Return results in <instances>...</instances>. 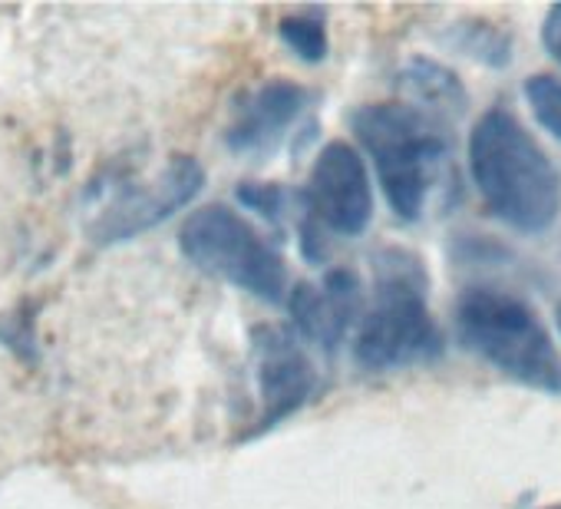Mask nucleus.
<instances>
[{"label": "nucleus", "instance_id": "7", "mask_svg": "<svg viewBox=\"0 0 561 509\" xmlns=\"http://www.w3.org/2000/svg\"><path fill=\"white\" fill-rule=\"evenodd\" d=\"M205 185V169L192 156H172L159 172L146 176H113L106 185L93 189V205L87 212V228L93 241L113 245L156 228L182 205H188Z\"/></svg>", "mask_w": 561, "mask_h": 509}, {"label": "nucleus", "instance_id": "6", "mask_svg": "<svg viewBox=\"0 0 561 509\" xmlns=\"http://www.w3.org/2000/svg\"><path fill=\"white\" fill-rule=\"evenodd\" d=\"M374 218V185L364 156L334 139L311 166L305 189L298 192V231L301 251L311 262L328 255V238H357Z\"/></svg>", "mask_w": 561, "mask_h": 509}, {"label": "nucleus", "instance_id": "2", "mask_svg": "<svg viewBox=\"0 0 561 509\" xmlns=\"http://www.w3.org/2000/svg\"><path fill=\"white\" fill-rule=\"evenodd\" d=\"M430 279L407 248H383L374 259V308L364 315L354 341V361L364 371H400L436 361L446 348L430 315Z\"/></svg>", "mask_w": 561, "mask_h": 509}, {"label": "nucleus", "instance_id": "8", "mask_svg": "<svg viewBox=\"0 0 561 509\" xmlns=\"http://www.w3.org/2000/svg\"><path fill=\"white\" fill-rule=\"evenodd\" d=\"M254 381H257V417L248 437L274 430L280 420L298 414L318 391V371L298 335L277 325L254 328Z\"/></svg>", "mask_w": 561, "mask_h": 509}, {"label": "nucleus", "instance_id": "5", "mask_svg": "<svg viewBox=\"0 0 561 509\" xmlns=\"http://www.w3.org/2000/svg\"><path fill=\"white\" fill-rule=\"evenodd\" d=\"M179 248L185 259L267 305H288V265L280 251L234 208L202 205L179 228Z\"/></svg>", "mask_w": 561, "mask_h": 509}, {"label": "nucleus", "instance_id": "3", "mask_svg": "<svg viewBox=\"0 0 561 509\" xmlns=\"http://www.w3.org/2000/svg\"><path fill=\"white\" fill-rule=\"evenodd\" d=\"M351 126L374 159L393 215L416 222L449 156L443 123L410 103H367L354 110Z\"/></svg>", "mask_w": 561, "mask_h": 509}, {"label": "nucleus", "instance_id": "4", "mask_svg": "<svg viewBox=\"0 0 561 509\" xmlns=\"http://www.w3.org/2000/svg\"><path fill=\"white\" fill-rule=\"evenodd\" d=\"M459 341L512 381L561 394V358L538 315L499 289H469L456 305Z\"/></svg>", "mask_w": 561, "mask_h": 509}, {"label": "nucleus", "instance_id": "17", "mask_svg": "<svg viewBox=\"0 0 561 509\" xmlns=\"http://www.w3.org/2000/svg\"><path fill=\"white\" fill-rule=\"evenodd\" d=\"M545 509H561V502H558V506H545Z\"/></svg>", "mask_w": 561, "mask_h": 509}, {"label": "nucleus", "instance_id": "15", "mask_svg": "<svg viewBox=\"0 0 561 509\" xmlns=\"http://www.w3.org/2000/svg\"><path fill=\"white\" fill-rule=\"evenodd\" d=\"M541 44H545L548 57L561 67V4L548 8L545 24H541Z\"/></svg>", "mask_w": 561, "mask_h": 509}, {"label": "nucleus", "instance_id": "13", "mask_svg": "<svg viewBox=\"0 0 561 509\" xmlns=\"http://www.w3.org/2000/svg\"><path fill=\"white\" fill-rule=\"evenodd\" d=\"M525 100H528L535 120L541 123V129H548L561 143V77H551V73L528 77Z\"/></svg>", "mask_w": 561, "mask_h": 509}, {"label": "nucleus", "instance_id": "1", "mask_svg": "<svg viewBox=\"0 0 561 509\" xmlns=\"http://www.w3.org/2000/svg\"><path fill=\"white\" fill-rule=\"evenodd\" d=\"M469 172L482 205L522 235H541L561 212V176L538 139L505 106H492L469 133Z\"/></svg>", "mask_w": 561, "mask_h": 509}, {"label": "nucleus", "instance_id": "12", "mask_svg": "<svg viewBox=\"0 0 561 509\" xmlns=\"http://www.w3.org/2000/svg\"><path fill=\"white\" fill-rule=\"evenodd\" d=\"M277 34L291 54H298L305 64H321L328 57V27L318 11L288 14L277 24Z\"/></svg>", "mask_w": 561, "mask_h": 509}, {"label": "nucleus", "instance_id": "9", "mask_svg": "<svg viewBox=\"0 0 561 509\" xmlns=\"http://www.w3.org/2000/svg\"><path fill=\"white\" fill-rule=\"evenodd\" d=\"M308 106L311 90L301 83L285 77L264 80L234 100L225 143L238 156H271Z\"/></svg>", "mask_w": 561, "mask_h": 509}, {"label": "nucleus", "instance_id": "10", "mask_svg": "<svg viewBox=\"0 0 561 509\" xmlns=\"http://www.w3.org/2000/svg\"><path fill=\"white\" fill-rule=\"evenodd\" d=\"M298 338L337 351L354 325L364 321V289L351 269H331L321 282H298L288 295Z\"/></svg>", "mask_w": 561, "mask_h": 509}, {"label": "nucleus", "instance_id": "14", "mask_svg": "<svg viewBox=\"0 0 561 509\" xmlns=\"http://www.w3.org/2000/svg\"><path fill=\"white\" fill-rule=\"evenodd\" d=\"M238 202L248 205L251 212H257L261 218L280 225L291 208V202H298V195H291L285 185L277 182H241L238 185Z\"/></svg>", "mask_w": 561, "mask_h": 509}, {"label": "nucleus", "instance_id": "16", "mask_svg": "<svg viewBox=\"0 0 561 509\" xmlns=\"http://www.w3.org/2000/svg\"><path fill=\"white\" fill-rule=\"evenodd\" d=\"M554 318H558V331H561V305L554 308Z\"/></svg>", "mask_w": 561, "mask_h": 509}, {"label": "nucleus", "instance_id": "11", "mask_svg": "<svg viewBox=\"0 0 561 509\" xmlns=\"http://www.w3.org/2000/svg\"><path fill=\"white\" fill-rule=\"evenodd\" d=\"M400 90L410 97V106L423 110L433 120H446V116H459L469 103L466 87L459 83V77L453 70H446L436 60H410L400 70Z\"/></svg>", "mask_w": 561, "mask_h": 509}]
</instances>
